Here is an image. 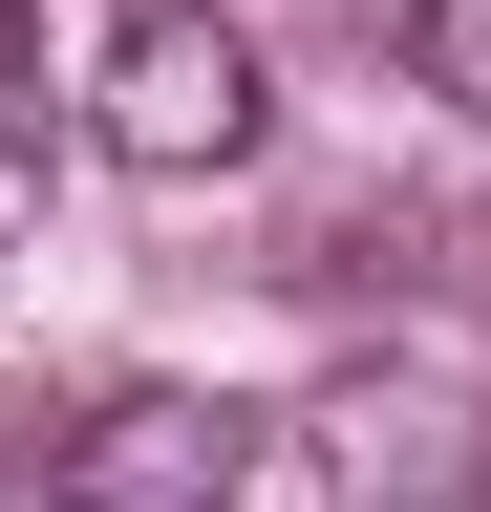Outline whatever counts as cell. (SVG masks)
Instances as JSON below:
<instances>
[{"mask_svg": "<svg viewBox=\"0 0 491 512\" xmlns=\"http://www.w3.org/2000/svg\"><path fill=\"white\" fill-rule=\"evenodd\" d=\"M86 128H107L129 171H235V150H257V43H235L214 0H107Z\"/></svg>", "mask_w": 491, "mask_h": 512, "instance_id": "1", "label": "cell"}, {"mask_svg": "<svg viewBox=\"0 0 491 512\" xmlns=\"http://www.w3.org/2000/svg\"><path fill=\"white\" fill-rule=\"evenodd\" d=\"M299 448H321L342 512H491V406L449 363H342L321 406H299Z\"/></svg>", "mask_w": 491, "mask_h": 512, "instance_id": "2", "label": "cell"}, {"mask_svg": "<svg viewBox=\"0 0 491 512\" xmlns=\"http://www.w3.org/2000/svg\"><path fill=\"white\" fill-rule=\"evenodd\" d=\"M235 470H257V406H214V384H107L43 491L65 512H235Z\"/></svg>", "mask_w": 491, "mask_h": 512, "instance_id": "3", "label": "cell"}, {"mask_svg": "<svg viewBox=\"0 0 491 512\" xmlns=\"http://www.w3.org/2000/svg\"><path fill=\"white\" fill-rule=\"evenodd\" d=\"M406 86H449L491 128V0H406Z\"/></svg>", "mask_w": 491, "mask_h": 512, "instance_id": "4", "label": "cell"}]
</instances>
